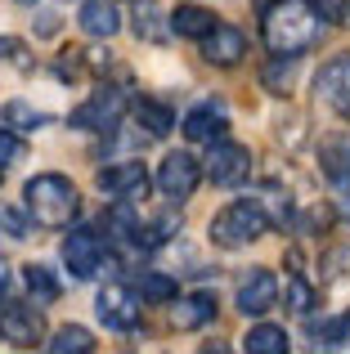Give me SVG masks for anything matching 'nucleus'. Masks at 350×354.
Masks as SVG:
<instances>
[{
	"label": "nucleus",
	"instance_id": "obj_15",
	"mask_svg": "<svg viewBox=\"0 0 350 354\" xmlns=\"http://www.w3.org/2000/svg\"><path fill=\"white\" fill-rule=\"evenodd\" d=\"M216 314H220L216 292L175 296V301H171V328H175V332H202L207 323H216Z\"/></svg>",
	"mask_w": 350,
	"mask_h": 354
},
{
	"label": "nucleus",
	"instance_id": "obj_30",
	"mask_svg": "<svg viewBox=\"0 0 350 354\" xmlns=\"http://www.w3.org/2000/svg\"><path fill=\"white\" fill-rule=\"evenodd\" d=\"M346 274H350V247L328 251V256H324V278H328V283H337V278H346Z\"/></svg>",
	"mask_w": 350,
	"mask_h": 354
},
{
	"label": "nucleus",
	"instance_id": "obj_9",
	"mask_svg": "<svg viewBox=\"0 0 350 354\" xmlns=\"http://www.w3.org/2000/svg\"><path fill=\"white\" fill-rule=\"evenodd\" d=\"M153 184H158L162 198L189 202L193 193H198V184H202V162L189 153V148H175V153H167V157L158 162V175H153Z\"/></svg>",
	"mask_w": 350,
	"mask_h": 354
},
{
	"label": "nucleus",
	"instance_id": "obj_29",
	"mask_svg": "<svg viewBox=\"0 0 350 354\" xmlns=\"http://www.w3.org/2000/svg\"><path fill=\"white\" fill-rule=\"evenodd\" d=\"M0 229H5L9 238H27V234H32V216L23 220L14 207H5V202H0Z\"/></svg>",
	"mask_w": 350,
	"mask_h": 354
},
{
	"label": "nucleus",
	"instance_id": "obj_13",
	"mask_svg": "<svg viewBox=\"0 0 350 354\" xmlns=\"http://www.w3.org/2000/svg\"><path fill=\"white\" fill-rule=\"evenodd\" d=\"M315 99H324V104L350 126V54H333V59L315 72Z\"/></svg>",
	"mask_w": 350,
	"mask_h": 354
},
{
	"label": "nucleus",
	"instance_id": "obj_2",
	"mask_svg": "<svg viewBox=\"0 0 350 354\" xmlns=\"http://www.w3.org/2000/svg\"><path fill=\"white\" fill-rule=\"evenodd\" d=\"M23 211L36 229H68L81 216V189L59 171H41L23 184Z\"/></svg>",
	"mask_w": 350,
	"mask_h": 354
},
{
	"label": "nucleus",
	"instance_id": "obj_33",
	"mask_svg": "<svg viewBox=\"0 0 350 354\" xmlns=\"http://www.w3.org/2000/svg\"><path fill=\"white\" fill-rule=\"evenodd\" d=\"M342 346H350V314H342Z\"/></svg>",
	"mask_w": 350,
	"mask_h": 354
},
{
	"label": "nucleus",
	"instance_id": "obj_18",
	"mask_svg": "<svg viewBox=\"0 0 350 354\" xmlns=\"http://www.w3.org/2000/svg\"><path fill=\"white\" fill-rule=\"evenodd\" d=\"M167 18H171V36H184V41H202V36L220 23V14L211 5H193V0L175 5Z\"/></svg>",
	"mask_w": 350,
	"mask_h": 354
},
{
	"label": "nucleus",
	"instance_id": "obj_31",
	"mask_svg": "<svg viewBox=\"0 0 350 354\" xmlns=\"http://www.w3.org/2000/svg\"><path fill=\"white\" fill-rule=\"evenodd\" d=\"M310 5H315V14L324 23H346V14H350V0H310Z\"/></svg>",
	"mask_w": 350,
	"mask_h": 354
},
{
	"label": "nucleus",
	"instance_id": "obj_10",
	"mask_svg": "<svg viewBox=\"0 0 350 354\" xmlns=\"http://www.w3.org/2000/svg\"><path fill=\"white\" fill-rule=\"evenodd\" d=\"M95 189L104 193L108 202H144L153 189V175L144 171V162H113V166H99L95 175Z\"/></svg>",
	"mask_w": 350,
	"mask_h": 354
},
{
	"label": "nucleus",
	"instance_id": "obj_3",
	"mask_svg": "<svg viewBox=\"0 0 350 354\" xmlns=\"http://www.w3.org/2000/svg\"><path fill=\"white\" fill-rule=\"evenodd\" d=\"M270 229H274V220H270V211H265L261 198H238V202H229V207H220L216 216H211L207 238L216 242L220 251H243V247H252V242H261Z\"/></svg>",
	"mask_w": 350,
	"mask_h": 354
},
{
	"label": "nucleus",
	"instance_id": "obj_11",
	"mask_svg": "<svg viewBox=\"0 0 350 354\" xmlns=\"http://www.w3.org/2000/svg\"><path fill=\"white\" fill-rule=\"evenodd\" d=\"M234 305H238L243 319H265V314L279 305V278H274V269H265V265L247 269V278L238 283Z\"/></svg>",
	"mask_w": 350,
	"mask_h": 354
},
{
	"label": "nucleus",
	"instance_id": "obj_21",
	"mask_svg": "<svg viewBox=\"0 0 350 354\" xmlns=\"http://www.w3.org/2000/svg\"><path fill=\"white\" fill-rule=\"evenodd\" d=\"M131 32L140 36V41L162 45V41L171 36V18L162 14V9H153L149 0H135V23H131Z\"/></svg>",
	"mask_w": 350,
	"mask_h": 354
},
{
	"label": "nucleus",
	"instance_id": "obj_25",
	"mask_svg": "<svg viewBox=\"0 0 350 354\" xmlns=\"http://www.w3.org/2000/svg\"><path fill=\"white\" fill-rule=\"evenodd\" d=\"M45 350L50 354H90L95 350V332L81 328V323H63V328L45 341Z\"/></svg>",
	"mask_w": 350,
	"mask_h": 354
},
{
	"label": "nucleus",
	"instance_id": "obj_5",
	"mask_svg": "<svg viewBox=\"0 0 350 354\" xmlns=\"http://www.w3.org/2000/svg\"><path fill=\"white\" fill-rule=\"evenodd\" d=\"M59 256H63V269H68V278H77V283L95 278L99 269L113 260V256H108V238H99V229H68V238H63Z\"/></svg>",
	"mask_w": 350,
	"mask_h": 354
},
{
	"label": "nucleus",
	"instance_id": "obj_22",
	"mask_svg": "<svg viewBox=\"0 0 350 354\" xmlns=\"http://www.w3.org/2000/svg\"><path fill=\"white\" fill-rule=\"evenodd\" d=\"M23 283H27V292H32V301L36 305H50V301H59V292H63V278L54 274L50 265H23Z\"/></svg>",
	"mask_w": 350,
	"mask_h": 354
},
{
	"label": "nucleus",
	"instance_id": "obj_4",
	"mask_svg": "<svg viewBox=\"0 0 350 354\" xmlns=\"http://www.w3.org/2000/svg\"><path fill=\"white\" fill-rule=\"evenodd\" d=\"M126 90H131L126 77H122V86H99L86 104L68 113V126L72 130H113L122 121V113H131V95Z\"/></svg>",
	"mask_w": 350,
	"mask_h": 354
},
{
	"label": "nucleus",
	"instance_id": "obj_20",
	"mask_svg": "<svg viewBox=\"0 0 350 354\" xmlns=\"http://www.w3.org/2000/svg\"><path fill=\"white\" fill-rule=\"evenodd\" d=\"M131 121L144 130L149 139H162V135H171L175 130V113L162 99H149V95H140V99H131Z\"/></svg>",
	"mask_w": 350,
	"mask_h": 354
},
{
	"label": "nucleus",
	"instance_id": "obj_14",
	"mask_svg": "<svg viewBox=\"0 0 350 354\" xmlns=\"http://www.w3.org/2000/svg\"><path fill=\"white\" fill-rule=\"evenodd\" d=\"M180 130H184L189 144H216V139L229 135V108L220 104V99H202V104H193L189 113H184Z\"/></svg>",
	"mask_w": 350,
	"mask_h": 354
},
{
	"label": "nucleus",
	"instance_id": "obj_26",
	"mask_svg": "<svg viewBox=\"0 0 350 354\" xmlns=\"http://www.w3.org/2000/svg\"><path fill=\"white\" fill-rule=\"evenodd\" d=\"M0 117H5V126H9V130H18V135H27V130H45V126H54V117H50V113H41V108L23 104V99L5 104V108H0Z\"/></svg>",
	"mask_w": 350,
	"mask_h": 354
},
{
	"label": "nucleus",
	"instance_id": "obj_23",
	"mask_svg": "<svg viewBox=\"0 0 350 354\" xmlns=\"http://www.w3.org/2000/svg\"><path fill=\"white\" fill-rule=\"evenodd\" d=\"M243 350L247 354H288L292 350V337L279 328V323H256V328L243 337Z\"/></svg>",
	"mask_w": 350,
	"mask_h": 354
},
{
	"label": "nucleus",
	"instance_id": "obj_32",
	"mask_svg": "<svg viewBox=\"0 0 350 354\" xmlns=\"http://www.w3.org/2000/svg\"><path fill=\"white\" fill-rule=\"evenodd\" d=\"M0 59H5V63H18V68H32V59H27V45L14 41V36H0Z\"/></svg>",
	"mask_w": 350,
	"mask_h": 354
},
{
	"label": "nucleus",
	"instance_id": "obj_6",
	"mask_svg": "<svg viewBox=\"0 0 350 354\" xmlns=\"http://www.w3.org/2000/svg\"><path fill=\"white\" fill-rule=\"evenodd\" d=\"M202 175H207L211 184H220V189H238V184H247V175H252V148L234 144V139H216V144H207Z\"/></svg>",
	"mask_w": 350,
	"mask_h": 354
},
{
	"label": "nucleus",
	"instance_id": "obj_28",
	"mask_svg": "<svg viewBox=\"0 0 350 354\" xmlns=\"http://www.w3.org/2000/svg\"><path fill=\"white\" fill-rule=\"evenodd\" d=\"M27 157V144H23V135L18 130H0V166H14V162H23Z\"/></svg>",
	"mask_w": 350,
	"mask_h": 354
},
{
	"label": "nucleus",
	"instance_id": "obj_12",
	"mask_svg": "<svg viewBox=\"0 0 350 354\" xmlns=\"http://www.w3.org/2000/svg\"><path fill=\"white\" fill-rule=\"evenodd\" d=\"M198 50H202V59H207L211 68H238V63L252 54V41H247L243 27L216 23V27H211V32L198 41Z\"/></svg>",
	"mask_w": 350,
	"mask_h": 354
},
{
	"label": "nucleus",
	"instance_id": "obj_8",
	"mask_svg": "<svg viewBox=\"0 0 350 354\" xmlns=\"http://www.w3.org/2000/svg\"><path fill=\"white\" fill-rule=\"evenodd\" d=\"M95 314H99V323L113 328V332H135L140 319H144V301L131 283H104L99 296H95Z\"/></svg>",
	"mask_w": 350,
	"mask_h": 354
},
{
	"label": "nucleus",
	"instance_id": "obj_36",
	"mask_svg": "<svg viewBox=\"0 0 350 354\" xmlns=\"http://www.w3.org/2000/svg\"><path fill=\"white\" fill-rule=\"evenodd\" d=\"M0 180H5V166H0Z\"/></svg>",
	"mask_w": 350,
	"mask_h": 354
},
{
	"label": "nucleus",
	"instance_id": "obj_24",
	"mask_svg": "<svg viewBox=\"0 0 350 354\" xmlns=\"http://www.w3.org/2000/svg\"><path fill=\"white\" fill-rule=\"evenodd\" d=\"M135 292H140L144 305H171L180 296V287H175V278L158 274V269H144V274H135Z\"/></svg>",
	"mask_w": 350,
	"mask_h": 354
},
{
	"label": "nucleus",
	"instance_id": "obj_34",
	"mask_svg": "<svg viewBox=\"0 0 350 354\" xmlns=\"http://www.w3.org/2000/svg\"><path fill=\"white\" fill-rule=\"evenodd\" d=\"M5 287H9V265L0 260V292H5Z\"/></svg>",
	"mask_w": 350,
	"mask_h": 354
},
{
	"label": "nucleus",
	"instance_id": "obj_7",
	"mask_svg": "<svg viewBox=\"0 0 350 354\" xmlns=\"http://www.w3.org/2000/svg\"><path fill=\"white\" fill-rule=\"evenodd\" d=\"M0 341L14 350L45 346V314L36 301H0Z\"/></svg>",
	"mask_w": 350,
	"mask_h": 354
},
{
	"label": "nucleus",
	"instance_id": "obj_35",
	"mask_svg": "<svg viewBox=\"0 0 350 354\" xmlns=\"http://www.w3.org/2000/svg\"><path fill=\"white\" fill-rule=\"evenodd\" d=\"M18 5H36V0H18Z\"/></svg>",
	"mask_w": 350,
	"mask_h": 354
},
{
	"label": "nucleus",
	"instance_id": "obj_1",
	"mask_svg": "<svg viewBox=\"0 0 350 354\" xmlns=\"http://www.w3.org/2000/svg\"><path fill=\"white\" fill-rule=\"evenodd\" d=\"M256 9H261V36L270 54L301 59L324 36V18L315 14L310 0H256Z\"/></svg>",
	"mask_w": 350,
	"mask_h": 354
},
{
	"label": "nucleus",
	"instance_id": "obj_19",
	"mask_svg": "<svg viewBox=\"0 0 350 354\" xmlns=\"http://www.w3.org/2000/svg\"><path fill=\"white\" fill-rule=\"evenodd\" d=\"M279 296H283V310L297 314V319H310V314L319 310V287L306 278V269H292V274L283 278Z\"/></svg>",
	"mask_w": 350,
	"mask_h": 354
},
{
	"label": "nucleus",
	"instance_id": "obj_16",
	"mask_svg": "<svg viewBox=\"0 0 350 354\" xmlns=\"http://www.w3.org/2000/svg\"><path fill=\"white\" fill-rule=\"evenodd\" d=\"M77 27L86 36H95V41H113L117 32H122V9H117V0H81V14H77Z\"/></svg>",
	"mask_w": 350,
	"mask_h": 354
},
{
	"label": "nucleus",
	"instance_id": "obj_27",
	"mask_svg": "<svg viewBox=\"0 0 350 354\" xmlns=\"http://www.w3.org/2000/svg\"><path fill=\"white\" fill-rule=\"evenodd\" d=\"M292 81H297V59H288V54H274V59L265 63V72H261V86L270 90V95H288Z\"/></svg>",
	"mask_w": 350,
	"mask_h": 354
},
{
	"label": "nucleus",
	"instance_id": "obj_17",
	"mask_svg": "<svg viewBox=\"0 0 350 354\" xmlns=\"http://www.w3.org/2000/svg\"><path fill=\"white\" fill-rule=\"evenodd\" d=\"M315 157H319V171H324L333 184H350V130L324 135L319 148H315Z\"/></svg>",
	"mask_w": 350,
	"mask_h": 354
}]
</instances>
